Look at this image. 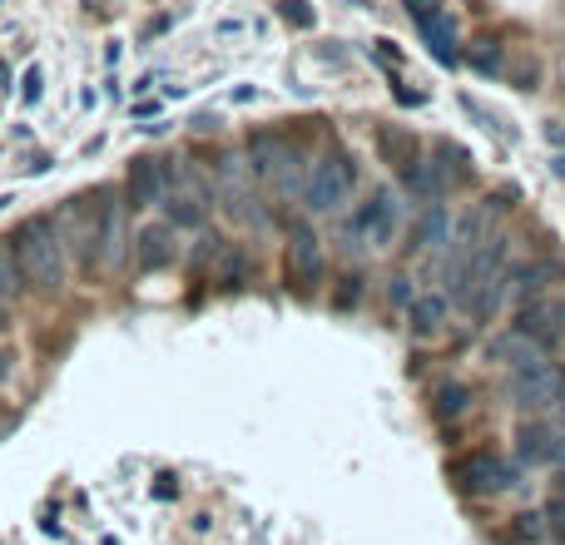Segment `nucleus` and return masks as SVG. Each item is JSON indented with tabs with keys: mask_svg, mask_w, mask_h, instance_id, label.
I'll list each match as a JSON object with an SVG mask.
<instances>
[{
	"mask_svg": "<svg viewBox=\"0 0 565 545\" xmlns=\"http://www.w3.org/2000/svg\"><path fill=\"white\" fill-rule=\"evenodd\" d=\"M10 254H15L20 282L40 292H60L70 278V254H65V238H60L55 218H25L10 238Z\"/></svg>",
	"mask_w": 565,
	"mask_h": 545,
	"instance_id": "obj_1",
	"label": "nucleus"
},
{
	"mask_svg": "<svg viewBox=\"0 0 565 545\" xmlns=\"http://www.w3.org/2000/svg\"><path fill=\"white\" fill-rule=\"evenodd\" d=\"M507 402L521 417H546L565 402V362L551 352H531L526 362H516L507 377Z\"/></svg>",
	"mask_w": 565,
	"mask_h": 545,
	"instance_id": "obj_2",
	"label": "nucleus"
},
{
	"mask_svg": "<svg viewBox=\"0 0 565 545\" xmlns=\"http://www.w3.org/2000/svg\"><path fill=\"white\" fill-rule=\"evenodd\" d=\"M352 189H358V164H352L348 149H328L318 164L302 179V209L308 214H338L348 209Z\"/></svg>",
	"mask_w": 565,
	"mask_h": 545,
	"instance_id": "obj_3",
	"label": "nucleus"
},
{
	"mask_svg": "<svg viewBox=\"0 0 565 545\" xmlns=\"http://www.w3.org/2000/svg\"><path fill=\"white\" fill-rule=\"evenodd\" d=\"M447 481H451V491H461V496H471V501L501 496V491L516 487V467H511L497 447H471L447 467Z\"/></svg>",
	"mask_w": 565,
	"mask_h": 545,
	"instance_id": "obj_4",
	"label": "nucleus"
},
{
	"mask_svg": "<svg viewBox=\"0 0 565 545\" xmlns=\"http://www.w3.org/2000/svg\"><path fill=\"white\" fill-rule=\"evenodd\" d=\"M298 164L302 159H298V149H292V139L282 135V129H254V135H248V169H254V179L274 184L278 194L302 189Z\"/></svg>",
	"mask_w": 565,
	"mask_h": 545,
	"instance_id": "obj_5",
	"label": "nucleus"
},
{
	"mask_svg": "<svg viewBox=\"0 0 565 545\" xmlns=\"http://www.w3.org/2000/svg\"><path fill=\"white\" fill-rule=\"evenodd\" d=\"M328 282V258H322V238L312 234L308 224H298L288 234V248H282V288L292 298H318V288Z\"/></svg>",
	"mask_w": 565,
	"mask_h": 545,
	"instance_id": "obj_6",
	"label": "nucleus"
},
{
	"mask_svg": "<svg viewBox=\"0 0 565 545\" xmlns=\"http://www.w3.org/2000/svg\"><path fill=\"white\" fill-rule=\"evenodd\" d=\"M511 332H516L521 342H531L536 352H556L565 342V298H526L516 308V318H511Z\"/></svg>",
	"mask_w": 565,
	"mask_h": 545,
	"instance_id": "obj_7",
	"label": "nucleus"
},
{
	"mask_svg": "<svg viewBox=\"0 0 565 545\" xmlns=\"http://www.w3.org/2000/svg\"><path fill=\"white\" fill-rule=\"evenodd\" d=\"M397 224H402V204H397V189L392 184H377L367 194V204L358 209L352 218V234H362L372 248H387L397 238Z\"/></svg>",
	"mask_w": 565,
	"mask_h": 545,
	"instance_id": "obj_8",
	"label": "nucleus"
},
{
	"mask_svg": "<svg viewBox=\"0 0 565 545\" xmlns=\"http://www.w3.org/2000/svg\"><path fill=\"white\" fill-rule=\"evenodd\" d=\"M95 199H99L95 204V264L99 272H109L125 264V209L129 204H119L109 189H99Z\"/></svg>",
	"mask_w": 565,
	"mask_h": 545,
	"instance_id": "obj_9",
	"label": "nucleus"
},
{
	"mask_svg": "<svg viewBox=\"0 0 565 545\" xmlns=\"http://www.w3.org/2000/svg\"><path fill=\"white\" fill-rule=\"evenodd\" d=\"M565 427L556 417H526L516 427V461L521 467H556Z\"/></svg>",
	"mask_w": 565,
	"mask_h": 545,
	"instance_id": "obj_10",
	"label": "nucleus"
},
{
	"mask_svg": "<svg viewBox=\"0 0 565 545\" xmlns=\"http://www.w3.org/2000/svg\"><path fill=\"white\" fill-rule=\"evenodd\" d=\"M125 199H129V209H159L169 199V159H154V154L129 159Z\"/></svg>",
	"mask_w": 565,
	"mask_h": 545,
	"instance_id": "obj_11",
	"label": "nucleus"
},
{
	"mask_svg": "<svg viewBox=\"0 0 565 545\" xmlns=\"http://www.w3.org/2000/svg\"><path fill=\"white\" fill-rule=\"evenodd\" d=\"M417 30H422V40H427V45H431V55H437V65H457V60H461L457 15H451L447 6H431L427 15H417Z\"/></svg>",
	"mask_w": 565,
	"mask_h": 545,
	"instance_id": "obj_12",
	"label": "nucleus"
},
{
	"mask_svg": "<svg viewBox=\"0 0 565 545\" xmlns=\"http://www.w3.org/2000/svg\"><path fill=\"white\" fill-rule=\"evenodd\" d=\"M451 318V302L441 298V292H417V298L407 302V332L417 342H431L441 328H447Z\"/></svg>",
	"mask_w": 565,
	"mask_h": 545,
	"instance_id": "obj_13",
	"label": "nucleus"
},
{
	"mask_svg": "<svg viewBox=\"0 0 565 545\" xmlns=\"http://www.w3.org/2000/svg\"><path fill=\"white\" fill-rule=\"evenodd\" d=\"M174 254H179V244H174V228L169 224H145L135 234V258H139V268L145 272L169 268L174 264Z\"/></svg>",
	"mask_w": 565,
	"mask_h": 545,
	"instance_id": "obj_14",
	"label": "nucleus"
},
{
	"mask_svg": "<svg viewBox=\"0 0 565 545\" xmlns=\"http://www.w3.org/2000/svg\"><path fill=\"white\" fill-rule=\"evenodd\" d=\"M447 238H451V214L441 199H431V204H422V218H417V228H412V254L441 248Z\"/></svg>",
	"mask_w": 565,
	"mask_h": 545,
	"instance_id": "obj_15",
	"label": "nucleus"
},
{
	"mask_svg": "<svg viewBox=\"0 0 565 545\" xmlns=\"http://www.w3.org/2000/svg\"><path fill=\"white\" fill-rule=\"evenodd\" d=\"M501 545H546L551 541V526H546V511H521V516H511L507 526L497 531Z\"/></svg>",
	"mask_w": 565,
	"mask_h": 545,
	"instance_id": "obj_16",
	"label": "nucleus"
},
{
	"mask_svg": "<svg viewBox=\"0 0 565 545\" xmlns=\"http://www.w3.org/2000/svg\"><path fill=\"white\" fill-rule=\"evenodd\" d=\"M471 397H477V392L467 387V382H437V387H431V417L437 421H457V417H467L471 412Z\"/></svg>",
	"mask_w": 565,
	"mask_h": 545,
	"instance_id": "obj_17",
	"label": "nucleus"
},
{
	"mask_svg": "<svg viewBox=\"0 0 565 545\" xmlns=\"http://www.w3.org/2000/svg\"><path fill=\"white\" fill-rule=\"evenodd\" d=\"M204 218H209L204 194H179V189H169V199H164V224L169 228H204Z\"/></svg>",
	"mask_w": 565,
	"mask_h": 545,
	"instance_id": "obj_18",
	"label": "nucleus"
},
{
	"mask_svg": "<svg viewBox=\"0 0 565 545\" xmlns=\"http://www.w3.org/2000/svg\"><path fill=\"white\" fill-rule=\"evenodd\" d=\"M377 154H382V164L402 169L407 159H417V154H422V145H417V135H407V129H397V125H377Z\"/></svg>",
	"mask_w": 565,
	"mask_h": 545,
	"instance_id": "obj_19",
	"label": "nucleus"
},
{
	"mask_svg": "<svg viewBox=\"0 0 565 545\" xmlns=\"http://www.w3.org/2000/svg\"><path fill=\"white\" fill-rule=\"evenodd\" d=\"M214 282H218V288H224V292H238V288H244V282H248V254H244V248H218V258H214Z\"/></svg>",
	"mask_w": 565,
	"mask_h": 545,
	"instance_id": "obj_20",
	"label": "nucleus"
},
{
	"mask_svg": "<svg viewBox=\"0 0 565 545\" xmlns=\"http://www.w3.org/2000/svg\"><path fill=\"white\" fill-rule=\"evenodd\" d=\"M20 288H25V282H20L15 254H10V244H0V302H15Z\"/></svg>",
	"mask_w": 565,
	"mask_h": 545,
	"instance_id": "obj_21",
	"label": "nucleus"
},
{
	"mask_svg": "<svg viewBox=\"0 0 565 545\" xmlns=\"http://www.w3.org/2000/svg\"><path fill=\"white\" fill-rule=\"evenodd\" d=\"M471 70H477V75H501V45H497V40H477V50H471Z\"/></svg>",
	"mask_w": 565,
	"mask_h": 545,
	"instance_id": "obj_22",
	"label": "nucleus"
},
{
	"mask_svg": "<svg viewBox=\"0 0 565 545\" xmlns=\"http://www.w3.org/2000/svg\"><path fill=\"white\" fill-rule=\"evenodd\" d=\"M358 298H362V272L352 268V272H342L338 292H332V308H338V312H352V308H358Z\"/></svg>",
	"mask_w": 565,
	"mask_h": 545,
	"instance_id": "obj_23",
	"label": "nucleus"
},
{
	"mask_svg": "<svg viewBox=\"0 0 565 545\" xmlns=\"http://www.w3.org/2000/svg\"><path fill=\"white\" fill-rule=\"evenodd\" d=\"M278 15L288 20L292 30H312V25H318V10H312L308 0H282V6H278Z\"/></svg>",
	"mask_w": 565,
	"mask_h": 545,
	"instance_id": "obj_24",
	"label": "nucleus"
},
{
	"mask_svg": "<svg viewBox=\"0 0 565 545\" xmlns=\"http://www.w3.org/2000/svg\"><path fill=\"white\" fill-rule=\"evenodd\" d=\"M40 95H45V70L30 65V70H25V79H20V99H25V105H35Z\"/></svg>",
	"mask_w": 565,
	"mask_h": 545,
	"instance_id": "obj_25",
	"label": "nucleus"
},
{
	"mask_svg": "<svg viewBox=\"0 0 565 545\" xmlns=\"http://www.w3.org/2000/svg\"><path fill=\"white\" fill-rule=\"evenodd\" d=\"M546 526H551V536L565 545V496H556V501L546 506Z\"/></svg>",
	"mask_w": 565,
	"mask_h": 545,
	"instance_id": "obj_26",
	"label": "nucleus"
},
{
	"mask_svg": "<svg viewBox=\"0 0 565 545\" xmlns=\"http://www.w3.org/2000/svg\"><path fill=\"white\" fill-rule=\"evenodd\" d=\"M392 302H402V308L412 302V292H407V272H397V278H392Z\"/></svg>",
	"mask_w": 565,
	"mask_h": 545,
	"instance_id": "obj_27",
	"label": "nucleus"
},
{
	"mask_svg": "<svg viewBox=\"0 0 565 545\" xmlns=\"http://www.w3.org/2000/svg\"><path fill=\"white\" fill-rule=\"evenodd\" d=\"M50 164H55V159H50V154H35V159H25V174H45Z\"/></svg>",
	"mask_w": 565,
	"mask_h": 545,
	"instance_id": "obj_28",
	"label": "nucleus"
},
{
	"mask_svg": "<svg viewBox=\"0 0 565 545\" xmlns=\"http://www.w3.org/2000/svg\"><path fill=\"white\" fill-rule=\"evenodd\" d=\"M431 6H441V0H407V15H412V20H417V15H427V10H431Z\"/></svg>",
	"mask_w": 565,
	"mask_h": 545,
	"instance_id": "obj_29",
	"label": "nucleus"
},
{
	"mask_svg": "<svg viewBox=\"0 0 565 545\" xmlns=\"http://www.w3.org/2000/svg\"><path fill=\"white\" fill-rule=\"evenodd\" d=\"M546 139L551 145H565V125H546Z\"/></svg>",
	"mask_w": 565,
	"mask_h": 545,
	"instance_id": "obj_30",
	"label": "nucleus"
},
{
	"mask_svg": "<svg viewBox=\"0 0 565 545\" xmlns=\"http://www.w3.org/2000/svg\"><path fill=\"white\" fill-rule=\"evenodd\" d=\"M551 487H556V496H565V467H556V481H551Z\"/></svg>",
	"mask_w": 565,
	"mask_h": 545,
	"instance_id": "obj_31",
	"label": "nucleus"
},
{
	"mask_svg": "<svg viewBox=\"0 0 565 545\" xmlns=\"http://www.w3.org/2000/svg\"><path fill=\"white\" fill-rule=\"evenodd\" d=\"M10 328V302H0V332Z\"/></svg>",
	"mask_w": 565,
	"mask_h": 545,
	"instance_id": "obj_32",
	"label": "nucleus"
},
{
	"mask_svg": "<svg viewBox=\"0 0 565 545\" xmlns=\"http://www.w3.org/2000/svg\"><path fill=\"white\" fill-rule=\"evenodd\" d=\"M551 169H556V174L565 179V154H556V159H551Z\"/></svg>",
	"mask_w": 565,
	"mask_h": 545,
	"instance_id": "obj_33",
	"label": "nucleus"
},
{
	"mask_svg": "<svg viewBox=\"0 0 565 545\" xmlns=\"http://www.w3.org/2000/svg\"><path fill=\"white\" fill-rule=\"evenodd\" d=\"M6 79H10V70H6V60H0V89H6Z\"/></svg>",
	"mask_w": 565,
	"mask_h": 545,
	"instance_id": "obj_34",
	"label": "nucleus"
},
{
	"mask_svg": "<svg viewBox=\"0 0 565 545\" xmlns=\"http://www.w3.org/2000/svg\"><path fill=\"white\" fill-rule=\"evenodd\" d=\"M556 421H561V427H565V402H561V407H556Z\"/></svg>",
	"mask_w": 565,
	"mask_h": 545,
	"instance_id": "obj_35",
	"label": "nucleus"
},
{
	"mask_svg": "<svg viewBox=\"0 0 565 545\" xmlns=\"http://www.w3.org/2000/svg\"><path fill=\"white\" fill-rule=\"evenodd\" d=\"M6 204H15V199H10V194H0V209H6Z\"/></svg>",
	"mask_w": 565,
	"mask_h": 545,
	"instance_id": "obj_36",
	"label": "nucleus"
},
{
	"mask_svg": "<svg viewBox=\"0 0 565 545\" xmlns=\"http://www.w3.org/2000/svg\"><path fill=\"white\" fill-rule=\"evenodd\" d=\"M0 377H10V367H6V357H0Z\"/></svg>",
	"mask_w": 565,
	"mask_h": 545,
	"instance_id": "obj_37",
	"label": "nucleus"
}]
</instances>
